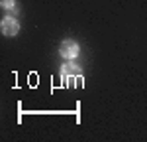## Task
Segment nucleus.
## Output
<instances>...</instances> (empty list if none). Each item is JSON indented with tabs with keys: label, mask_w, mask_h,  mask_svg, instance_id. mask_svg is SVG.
I'll return each instance as SVG.
<instances>
[{
	"label": "nucleus",
	"mask_w": 147,
	"mask_h": 142,
	"mask_svg": "<svg viewBox=\"0 0 147 142\" xmlns=\"http://www.w3.org/2000/svg\"><path fill=\"white\" fill-rule=\"evenodd\" d=\"M77 53H79V46L75 44V42H71V40H67V42H63L61 44V55L63 57H77Z\"/></svg>",
	"instance_id": "nucleus-2"
},
{
	"label": "nucleus",
	"mask_w": 147,
	"mask_h": 142,
	"mask_svg": "<svg viewBox=\"0 0 147 142\" xmlns=\"http://www.w3.org/2000/svg\"><path fill=\"white\" fill-rule=\"evenodd\" d=\"M2 6L4 8H14V0H2Z\"/></svg>",
	"instance_id": "nucleus-4"
},
{
	"label": "nucleus",
	"mask_w": 147,
	"mask_h": 142,
	"mask_svg": "<svg viewBox=\"0 0 147 142\" xmlns=\"http://www.w3.org/2000/svg\"><path fill=\"white\" fill-rule=\"evenodd\" d=\"M18 30H20V26H18V22H16L12 16H8V18L2 20V34L16 36V34H18Z\"/></svg>",
	"instance_id": "nucleus-1"
},
{
	"label": "nucleus",
	"mask_w": 147,
	"mask_h": 142,
	"mask_svg": "<svg viewBox=\"0 0 147 142\" xmlns=\"http://www.w3.org/2000/svg\"><path fill=\"white\" fill-rule=\"evenodd\" d=\"M61 73L67 75V77H75V75L80 73V67L77 65V63H65V65L61 67Z\"/></svg>",
	"instance_id": "nucleus-3"
}]
</instances>
